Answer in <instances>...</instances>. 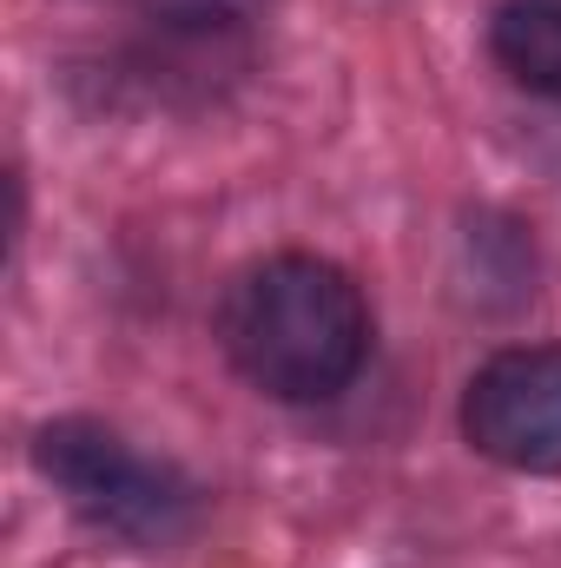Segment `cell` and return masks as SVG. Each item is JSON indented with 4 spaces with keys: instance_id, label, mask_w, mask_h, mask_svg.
<instances>
[{
    "instance_id": "1",
    "label": "cell",
    "mask_w": 561,
    "mask_h": 568,
    "mask_svg": "<svg viewBox=\"0 0 561 568\" xmlns=\"http://www.w3.org/2000/svg\"><path fill=\"white\" fill-rule=\"evenodd\" d=\"M218 337L265 397L324 404L364 371L370 311H364V291L330 258L284 252L232 284L218 311Z\"/></svg>"
},
{
    "instance_id": "2",
    "label": "cell",
    "mask_w": 561,
    "mask_h": 568,
    "mask_svg": "<svg viewBox=\"0 0 561 568\" xmlns=\"http://www.w3.org/2000/svg\"><path fill=\"white\" fill-rule=\"evenodd\" d=\"M40 476L67 496L73 516H86L100 536H120L133 549H172L198 523V496L178 469L140 456L126 436L86 417H60L33 436Z\"/></svg>"
},
{
    "instance_id": "3",
    "label": "cell",
    "mask_w": 561,
    "mask_h": 568,
    "mask_svg": "<svg viewBox=\"0 0 561 568\" xmlns=\"http://www.w3.org/2000/svg\"><path fill=\"white\" fill-rule=\"evenodd\" d=\"M462 436L522 476H561V351L529 344L489 357L462 390Z\"/></svg>"
},
{
    "instance_id": "4",
    "label": "cell",
    "mask_w": 561,
    "mask_h": 568,
    "mask_svg": "<svg viewBox=\"0 0 561 568\" xmlns=\"http://www.w3.org/2000/svg\"><path fill=\"white\" fill-rule=\"evenodd\" d=\"M489 47L516 87L561 100V0H509L489 27Z\"/></svg>"
},
{
    "instance_id": "5",
    "label": "cell",
    "mask_w": 561,
    "mask_h": 568,
    "mask_svg": "<svg viewBox=\"0 0 561 568\" xmlns=\"http://www.w3.org/2000/svg\"><path fill=\"white\" fill-rule=\"evenodd\" d=\"M159 13H172V20H198V27H232L252 0H152Z\"/></svg>"
}]
</instances>
